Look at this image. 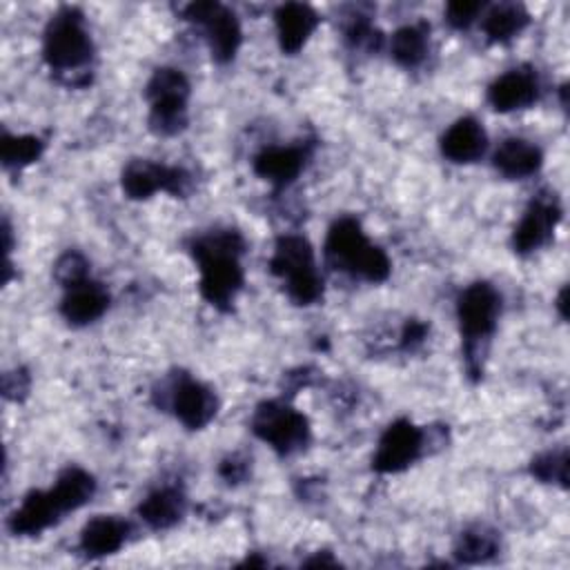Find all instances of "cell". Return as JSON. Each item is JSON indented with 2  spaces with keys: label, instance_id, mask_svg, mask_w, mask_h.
Listing matches in <instances>:
<instances>
[{
  "label": "cell",
  "instance_id": "obj_1",
  "mask_svg": "<svg viewBox=\"0 0 570 570\" xmlns=\"http://www.w3.org/2000/svg\"><path fill=\"white\" fill-rule=\"evenodd\" d=\"M243 249L245 240L234 229H216L191 243V254L200 272V296L223 312L232 307L243 287Z\"/></svg>",
  "mask_w": 570,
  "mask_h": 570
},
{
  "label": "cell",
  "instance_id": "obj_2",
  "mask_svg": "<svg viewBox=\"0 0 570 570\" xmlns=\"http://www.w3.org/2000/svg\"><path fill=\"white\" fill-rule=\"evenodd\" d=\"M325 254L336 267L370 283L385 281L392 269L387 254L367 240L361 223L352 216H343L330 227Z\"/></svg>",
  "mask_w": 570,
  "mask_h": 570
},
{
  "label": "cell",
  "instance_id": "obj_3",
  "mask_svg": "<svg viewBox=\"0 0 570 570\" xmlns=\"http://www.w3.org/2000/svg\"><path fill=\"white\" fill-rule=\"evenodd\" d=\"M269 272L285 283V292L296 305H312L323 296V278L316 269L314 249L305 236H281L269 258Z\"/></svg>",
  "mask_w": 570,
  "mask_h": 570
},
{
  "label": "cell",
  "instance_id": "obj_4",
  "mask_svg": "<svg viewBox=\"0 0 570 570\" xmlns=\"http://www.w3.org/2000/svg\"><path fill=\"white\" fill-rule=\"evenodd\" d=\"M45 62L56 71H76L94 56V45L78 9L65 7L51 16L42 42Z\"/></svg>",
  "mask_w": 570,
  "mask_h": 570
},
{
  "label": "cell",
  "instance_id": "obj_5",
  "mask_svg": "<svg viewBox=\"0 0 570 570\" xmlns=\"http://www.w3.org/2000/svg\"><path fill=\"white\" fill-rule=\"evenodd\" d=\"M149 129L158 136H174L187 125L189 80L180 69L160 67L147 82Z\"/></svg>",
  "mask_w": 570,
  "mask_h": 570
},
{
  "label": "cell",
  "instance_id": "obj_6",
  "mask_svg": "<svg viewBox=\"0 0 570 570\" xmlns=\"http://www.w3.org/2000/svg\"><path fill=\"white\" fill-rule=\"evenodd\" d=\"M252 430L278 454H294L309 441V423L305 414L283 401L261 403L252 416Z\"/></svg>",
  "mask_w": 570,
  "mask_h": 570
},
{
  "label": "cell",
  "instance_id": "obj_7",
  "mask_svg": "<svg viewBox=\"0 0 570 570\" xmlns=\"http://www.w3.org/2000/svg\"><path fill=\"white\" fill-rule=\"evenodd\" d=\"M185 18L189 22H196L205 31V40L209 45L212 58L216 62H229L243 40L240 24L225 4L220 2H191L185 9Z\"/></svg>",
  "mask_w": 570,
  "mask_h": 570
},
{
  "label": "cell",
  "instance_id": "obj_8",
  "mask_svg": "<svg viewBox=\"0 0 570 570\" xmlns=\"http://www.w3.org/2000/svg\"><path fill=\"white\" fill-rule=\"evenodd\" d=\"M501 294L485 281L468 285L456 298V318L461 334L470 343L485 341L499 321Z\"/></svg>",
  "mask_w": 570,
  "mask_h": 570
},
{
  "label": "cell",
  "instance_id": "obj_9",
  "mask_svg": "<svg viewBox=\"0 0 570 570\" xmlns=\"http://www.w3.org/2000/svg\"><path fill=\"white\" fill-rule=\"evenodd\" d=\"M120 185H122V191L134 200L149 198L160 189L174 196H183L189 189V174L180 167H169V165L151 163L145 158H136L125 165Z\"/></svg>",
  "mask_w": 570,
  "mask_h": 570
},
{
  "label": "cell",
  "instance_id": "obj_10",
  "mask_svg": "<svg viewBox=\"0 0 570 570\" xmlns=\"http://www.w3.org/2000/svg\"><path fill=\"white\" fill-rule=\"evenodd\" d=\"M423 448V432L410 419H396L390 423L379 441L372 468L381 474H394L410 468Z\"/></svg>",
  "mask_w": 570,
  "mask_h": 570
},
{
  "label": "cell",
  "instance_id": "obj_11",
  "mask_svg": "<svg viewBox=\"0 0 570 570\" xmlns=\"http://www.w3.org/2000/svg\"><path fill=\"white\" fill-rule=\"evenodd\" d=\"M559 218H561V209H559L557 200L550 196H537L528 205L519 225L514 227V234H512L514 252L530 254V252L543 247L552 238Z\"/></svg>",
  "mask_w": 570,
  "mask_h": 570
},
{
  "label": "cell",
  "instance_id": "obj_12",
  "mask_svg": "<svg viewBox=\"0 0 570 570\" xmlns=\"http://www.w3.org/2000/svg\"><path fill=\"white\" fill-rule=\"evenodd\" d=\"M169 403L176 419L189 430L205 428L216 416V410H218L216 394L205 383L189 376H180L174 383Z\"/></svg>",
  "mask_w": 570,
  "mask_h": 570
},
{
  "label": "cell",
  "instance_id": "obj_13",
  "mask_svg": "<svg viewBox=\"0 0 570 570\" xmlns=\"http://www.w3.org/2000/svg\"><path fill=\"white\" fill-rule=\"evenodd\" d=\"M109 307V292L96 281H80L65 287V296L60 303V314L71 325L94 323Z\"/></svg>",
  "mask_w": 570,
  "mask_h": 570
},
{
  "label": "cell",
  "instance_id": "obj_14",
  "mask_svg": "<svg viewBox=\"0 0 570 570\" xmlns=\"http://www.w3.org/2000/svg\"><path fill=\"white\" fill-rule=\"evenodd\" d=\"M488 136L479 120L472 116H463L452 122L441 136V154L452 163H474L485 154Z\"/></svg>",
  "mask_w": 570,
  "mask_h": 570
},
{
  "label": "cell",
  "instance_id": "obj_15",
  "mask_svg": "<svg viewBox=\"0 0 570 570\" xmlns=\"http://www.w3.org/2000/svg\"><path fill=\"white\" fill-rule=\"evenodd\" d=\"M62 519L51 490H33L9 519V530L20 537H33Z\"/></svg>",
  "mask_w": 570,
  "mask_h": 570
},
{
  "label": "cell",
  "instance_id": "obj_16",
  "mask_svg": "<svg viewBox=\"0 0 570 570\" xmlns=\"http://www.w3.org/2000/svg\"><path fill=\"white\" fill-rule=\"evenodd\" d=\"M278 45L283 53H296L303 49L307 38L314 33L318 24V16L309 4L303 2H285L274 13Z\"/></svg>",
  "mask_w": 570,
  "mask_h": 570
},
{
  "label": "cell",
  "instance_id": "obj_17",
  "mask_svg": "<svg viewBox=\"0 0 570 570\" xmlns=\"http://www.w3.org/2000/svg\"><path fill=\"white\" fill-rule=\"evenodd\" d=\"M539 96V85L534 73L523 69H510L499 76L490 89L488 100L497 111H517L530 107Z\"/></svg>",
  "mask_w": 570,
  "mask_h": 570
},
{
  "label": "cell",
  "instance_id": "obj_18",
  "mask_svg": "<svg viewBox=\"0 0 570 570\" xmlns=\"http://www.w3.org/2000/svg\"><path fill=\"white\" fill-rule=\"evenodd\" d=\"M305 158L307 154L303 147H265L254 158V171L274 187H285L298 178L305 167Z\"/></svg>",
  "mask_w": 570,
  "mask_h": 570
},
{
  "label": "cell",
  "instance_id": "obj_19",
  "mask_svg": "<svg viewBox=\"0 0 570 570\" xmlns=\"http://www.w3.org/2000/svg\"><path fill=\"white\" fill-rule=\"evenodd\" d=\"M129 537V523L118 517H94L80 532V550L87 557H107L118 552Z\"/></svg>",
  "mask_w": 570,
  "mask_h": 570
},
{
  "label": "cell",
  "instance_id": "obj_20",
  "mask_svg": "<svg viewBox=\"0 0 570 570\" xmlns=\"http://www.w3.org/2000/svg\"><path fill=\"white\" fill-rule=\"evenodd\" d=\"M541 163V149L523 138H505L492 156L494 169L505 178H528L539 171Z\"/></svg>",
  "mask_w": 570,
  "mask_h": 570
},
{
  "label": "cell",
  "instance_id": "obj_21",
  "mask_svg": "<svg viewBox=\"0 0 570 570\" xmlns=\"http://www.w3.org/2000/svg\"><path fill=\"white\" fill-rule=\"evenodd\" d=\"M140 519L154 530L176 525L185 514V497L178 488H158L138 505Z\"/></svg>",
  "mask_w": 570,
  "mask_h": 570
},
{
  "label": "cell",
  "instance_id": "obj_22",
  "mask_svg": "<svg viewBox=\"0 0 570 570\" xmlns=\"http://www.w3.org/2000/svg\"><path fill=\"white\" fill-rule=\"evenodd\" d=\"M60 512L67 514V512H73L78 508H82L96 492V481L94 476L82 470V468H67L58 479L56 483L49 488Z\"/></svg>",
  "mask_w": 570,
  "mask_h": 570
},
{
  "label": "cell",
  "instance_id": "obj_23",
  "mask_svg": "<svg viewBox=\"0 0 570 570\" xmlns=\"http://www.w3.org/2000/svg\"><path fill=\"white\" fill-rule=\"evenodd\" d=\"M530 16L523 4L503 2L492 7L483 18V31L492 42H505L523 31Z\"/></svg>",
  "mask_w": 570,
  "mask_h": 570
},
{
  "label": "cell",
  "instance_id": "obj_24",
  "mask_svg": "<svg viewBox=\"0 0 570 570\" xmlns=\"http://www.w3.org/2000/svg\"><path fill=\"white\" fill-rule=\"evenodd\" d=\"M390 53L401 67H416L428 53V31L421 24H405L394 31Z\"/></svg>",
  "mask_w": 570,
  "mask_h": 570
},
{
  "label": "cell",
  "instance_id": "obj_25",
  "mask_svg": "<svg viewBox=\"0 0 570 570\" xmlns=\"http://www.w3.org/2000/svg\"><path fill=\"white\" fill-rule=\"evenodd\" d=\"M499 550V539L492 530H488L485 525H476L470 528L465 532H461L456 546H454V557L461 563H483L488 559H492Z\"/></svg>",
  "mask_w": 570,
  "mask_h": 570
},
{
  "label": "cell",
  "instance_id": "obj_26",
  "mask_svg": "<svg viewBox=\"0 0 570 570\" xmlns=\"http://www.w3.org/2000/svg\"><path fill=\"white\" fill-rule=\"evenodd\" d=\"M42 149H45V142L38 136L2 134L0 160L4 167L18 169V167H24V165H31L33 160H38Z\"/></svg>",
  "mask_w": 570,
  "mask_h": 570
},
{
  "label": "cell",
  "instance_id": "obj_27",
  "mask_svg": "<svg viewBox=\"0 0 570 570\" xmlns=\"http://www.w3.org/2000/svg\"><path fill=\"white\" fill-rule=\"evenodd\" d=\"M530 472L546 483H559L561 488H566L568 485V452L552 450V452H543V454L534 456L530 463Z\"/></svg>",
  "mask_w": 570,
  "mask_h": 570
},
{
  "label": "cell",
  "instance_id": "obj_28",
  "mask_svg": "<svg viewBox=\"0 0 570 570\" xmlns=\"http://www.w3.org/2000/svg\"><path fill=\"white\" fill-rule=\"evenodd\" d=\"M87 272H89V265H87L85 256L78 254V252H67V254H62L60 261H58L56 267H53L56 278H58L65 287L85 281V278H87Z\"/></svg>",
  "mask_w": 570,
  "mask_h": 570
},
{
  "label": "cell",
  "instance_id": "obj_29",
  "mask_svg": "<svg viewBox=\"0 0 570 570\" xmlns=\"http://www.w3.org/2000/svg\"><path fill=\"white\" fill-rule=\"evenodd\" d=\"M483 11V2H468V0H456L445 7V20L454 29H468L479 13Z\"/></svg>",
  "mask_w": 570,
  "mask_h": 570
},
{
  "label": "cell",
  "instance_id": "obj_30",
  "mask_svg": "<svg viewBox=\"0 0 570 570\" xmlns=\"http://www.w3.org/2000/svg\"><path fill=\"white\" fill-rule=\"evenodd\" d=\"M425 332H428V327L421 321H407L403 327V345L405 347L419 345L425 338Z\"/></svg>",
  "mask_w": 570,
  "mask_h": 570
},
{
  "label": "cell",
  "instance_id": "obj_31",
  "mask_svg": "<svg viewBox=\"0 0 570 570\" xmlns=\"http://www.w3.org/2000/svg\"><path fill=\"white\" fill-rule=\"evenodd\" d=\"M245 470H247V465H245V461H238L236 456H232V459H227L223 465H220V474L232 483V481H238V479H243L245 476Z\"/></svg>",
  "mask_w": 570,
  "mask_h": 570
},
{
  "label": "cell",
  "instance_id": "obj_32",
  "mask_svg": "<svg viewBox=\"0 0 570 570\" xmlns=\"http://www.w3.org/2000/svg\"><path fill=\"white\" fill-rule=\"evenodd\" d=\"M566 287H561V292H559V298H557V307H559V312H561V316L566 318L568 316V312H566Z\"/></svg>",
  "mask_w": 570,
  "mask_h": 570
}]
</instances>
